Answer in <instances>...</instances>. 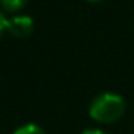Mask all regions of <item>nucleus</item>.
<instances>
[{"label":"nucleus","mask_w":134,"mask_h":134,"mask_svg":"<svg viewBox=\"0 0 134 134\" xmlns=\"http://www.w3.org/2000/svg\"><path fill=\"white\" fill-rule=\"evenodd\" d=\"M125 110H126L125 99L112 92L99 93L90 103L88 107L90 117L98 123H114L123 117Z\"/></svg>","instance_id":"f257e3e1"},{"label":"nucleus","mask_w":134,"mask_h":134,"mask_svg":"<svg viewBox=\"0 0 134 134\" xmlns=\"http://www.w3.org/2000/svg\"><path fill=\"white\" fill-rule=\"evenodd\" d=\"M33 19L30 16L21 14L8 19V33L16 38H25L33 32Z\"/></svg>","instance_id":"f03ea898"},{"label":"nucleus","mask_w":134,"mask_h":134,"mask_svg":"<svg viewBox=\"0 0 134 134\" xmlns=\"http://www.w3.org/2000/svg\"><path fill=\"white\" fill-rule=\"evenodd\" d=\"M29 0H0V7L8 13H16L27 5Z\"/></svg>","instance_id":"7ed1b4c3"},{"label":"nucleus","mask_w":134,"mask_h":134,"mask_svg":"<svg viewBox=\"0 0 134 134\" xmlns=\"http://www.w3.org/2000/svg\"><path fill=\"white\" fill-rule=\"evenodd\" d=\"M13 134H46L44 129L38 125H33V123H27L21 128H18Z\"/></svg>","instance_id":"20e7f679"},{"label":"nucleus","mask_w":134,"mask_h":134,"mask_svg":"<svg viewBox=\"0 0 134 134\" xmlns=\"http://www.w3.org/2000/svg\"><path fill=\"white\" fill-rule=\"evenodd\" d=\"M5 32H8V19L2 11H0V38L3 36Z\"/></svg>","instance_id":"39448f33"},{"label":"nucleus","mask_w":134,"mask_h":134,"mask_svg":"<svg viewBox=\"0 0 134 134\" xmlns=\"http://www.w3.org/2000/svg\"><path fill=\"white\" fill-rule=\"evenodd\" d=\"M82 134H106V132L101 131V129H85Z\"/></svg>","instance_id":"423d86ee"},{"label":"nucleus","mask_w":134,"mask_h":134,"mask_svg":"<svg viewBox=\"0 0 134 134\" xmlns=\"http://www.w3.org/2000/svg\"><path fill=\"white\" fill-rule=\"evenodd\" d=\"M88 2H98V0H88Z\"/></svg>","instance_id":"0eeeda50"}]
</instances>
